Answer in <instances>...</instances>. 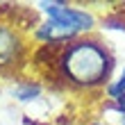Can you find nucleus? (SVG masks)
I'll return each instance as SVG.
<instances>
[{
  "label": "nucleus",
  "mask_w": 125,
  "mask_h": 125,
  "mask_svg": "<svg viewBox=\"0 0 125 125\" xmlns=\"http://www.w3.org/2000/svg\"><path fill=\"white\" fill-rule=\"evenodd\" d=\"M112 66L114 59L109 50L95 39H75L66 43L59 57L64 80L82 89H93V86L105 84L112 73Z\"/></svg>",
  "instance_id": "nucleus-1"
},
{
  "label": "nucleus",
  "mask_w": 125,
  "mask_h": 125,
  "mask_svg": "<svg viewBox=\"0 0 125 125\" xmlns=\"http://www.w3.org/2000/svg\"><path fill=\"white\" fill-rule=\"evenodd\" d=\"M39 9L46 14L50 21H57V23L66 25L77 36L89 32V30H93V25H95V18L89 11L75 9V7H71L66 2H39Z\"/></svg>",
  "instance_id": "nucleus-2"
},
{
  "label": "nucleus",
  "mask_w": 125,
  "mask_h": 125,
  "mask_svg": "<svg viewBox=\"0 0 125 125\" xmlns=\"http://www.w3.org/2000/svg\"><path fill=\"white\" fill-rule=\"evenodd\" d=\"M21 52H23V43H21L18 34L0 25V68L16 64L21 59Z\"/></svg>",
  "instance_id": "nucleus-3"
},
{
  "label": "nucleus",
  "mask_w": 125,
  "mask_h": 125,
  "mask_svg": "<svg viewBox=\"0 0 125 125\" xmlns=\"http://www.w3.org/2000/svg\"><path fill=\"white\" fill-rule=\"evenodd\" d=\"M11 93H14V98H16V100L27 102V100H34L36 95L41 93V86L39 84H32V82H21V84L14 86Z\"/></svg>",
  "instance_id": "nucleus-4"
},
{
  "label": "nucleus",
  "mask_w": 125,
  "mask_h": 125,
  "mask_svg": "<svg viewBox=\"0 0 125 125\" xmlns=\"http://www.w3.org/2000/svg\"><path fill=\"white\" fill-rule=\"evenodd\" d=\"M107 95H109L112 100H118V98H123V95H125V66H123V73L107 86Z\"/></svg>",
  "instance_id": "nucleus-5"
},
{
  "label": "nucleus",
  "mask_w": 125,
  "mask_h": 125,
  "mask_svg": "<svg viewBox=\"0 0 125 125\" xmlns=\"http://www.w3.org/2000/svg\"><path fill=\"white\" fill-rule=\"evenodd\" d=\"M93 125H102V123H93Z\"/></svg>",
  "instance_id": "nucleus-6"
},
{
  "label": "nucleus",
  "mask_w": 125,
  "mask_h": 125,
  "mask_svg": "<svg viewBox=\"0 0 125 125\" xmlns=\"http://www.w3.org/2000/svg\"><path fill=\"white\" fill-rule=\"evenodd\" d=\"M121 125H125V123H121Z\"/></svg>",
  "instance_id": "nucleus-7"
}]
</instances>
